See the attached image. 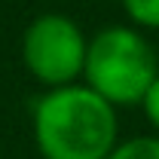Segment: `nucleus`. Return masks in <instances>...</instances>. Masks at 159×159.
I'll return each mask as SVG.
<instances>
[{
  "label": "nucleus",
  "instance_id": "1",
  "mask_svg": "<svg viewBox=\"0 0 159 159\" xmlns=\"http://www.w3.org/2000/svg\"><path fill=\"white\" fill-rule=\"evenodd\" d=\"M43 159H107L116 147V110L89 86H64L34 107Z\"/></svg>",
  "mask_w": 159,
  "mask_h": 159
},
{
  "label": "nucleus",
  "instance_id": "2",
  "mask_svg": "<svg viewBox=\"0 0 159 159\" xmlns=\"http://www.w3.org/2000/svg\"><path fill=\"white\" fill-rule=\"evenodd\" d=\"M83 74L107 104H141L159 77V64L153 46L138 31L113 25L92 37Z\"/></svg>",
  "mask_w": 159,
  "mask_h": 159
},
{
  "label": "nucleus",
  "instance_id": "3",
  "mask_svg": "<svg viewBox=\"0 0 159 159\" xmlns=\"http://www.w3.org/2000/svg\"><path fill=\"white\" fill-rule=\"evenodd\" d=\"M89 43L77 28V21L67 16H40L28 25L21 40L25 64L43 86L64 89L74 86V80L86 67Z\"/></svg>",
  "mask_w": 159,
  "mask_h": 159
},
{
  "label": "nucleus",
  "instance_id": "4",
  "mask_svg": "<svg viewBox=\"0 0 159 159\" xmlns=\"http://www.w3.org/2000/svg\"><path fill=\"white\" fill-rule=\"evenodd\" d=\"M107 159H159V138H132L113 147Z\"/></svg>",
  "mask_w": 159,
  "mask_h": 159
},
{
  "label": "nucleus",
  "instance_id": "5",
  "mask_svg": "<svg viewBox=\"0 0 159 159\" xmlns=\"http://www.w3.org/2000/svg\"><path fill=\"white\" fill-rule=\"evenodd\" d=\"M122 6L132 16V21L144 28H159V0H122Z\"/></svg>",
  "mask_w": 159,
  "mask_h": 159
},
{
  "label": "nucleus",
  "instance_id": "6",
  "mask_svg": "<svg viewBox=\"0 0 159 159\" xmlns=\"http://www.w3.org/2000/svg\"><path fill=\"white\" fill-rule=\"evenodd\" d=\"M141 104H144V113H147V119H150V122L159 129V77L153 80V86L147 89V95H144V101H141Z\"/></svg>",
  "mask_w": 159,
  "mask_h": 159
}]
</instances>
